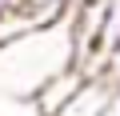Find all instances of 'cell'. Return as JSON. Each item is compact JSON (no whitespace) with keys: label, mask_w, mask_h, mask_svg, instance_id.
Returning <instances> with one entry per match:
<instances>
[{"label":"cell","mask_w":120,"mask_h":116,"mask_svg":"<svg viewBox=\"0 0 120 116\" xmlns=\"http://www.w3.org/2000/svg\"><path fill=\"white\" fill-rule=\"evenodd\" d=\"M76 64V36H72V16L40 24L28 36L0 48V92L8 96H36L56 72Z\"/></svg>","instance_id":"cell-1"},{"label":"cell","mask_w":120,"mask_h":116,"mask_svg":"<svg viewBox=\"0 0 120 116\" xmlns=\"http://www.w3.org/2000/svg\"><path fill=\"white\" fill-rule=\"evenodd\" d=\"M116 96H120V88H116V80L108 72H88L84 84L72 92V100L60 108L56 116H104L116 104Z\"/></svg>","instance_id":"cell-2"},{"label":"cell","mask_w":120,"mask_h":116,"mask_svg":"<svg viewBox=\"0 0 120 116\" xmlns=\"http://www.w3.org/2000/svg\"><path fill=\"white\" fill-rule=\"evenodd\" d=\"M84 76H88V72H84L80 64H68L64 72H56V76H52V80H48V84H44V88L32 96L36 112H40V116H56L60 108H64V104L72 100V92L84 84Z\"/></svg>","instance_id":"cell-3"},{"label":"cell","mask_w":120,"mask_h":116,"mask_svg":"<svg viewBox=\"0 0 120 116\" xmlns=\"http://www.w3.org/2000/svg\"><path fill=\"white\" fill-rule=\"evenodd\" d=\"M44 20L32 12V8H12V12H4V16H0V48H4V44H12V40H20V36H28L32 28H40Z\"/></svg>","instance_id":"cell-4"},{"label":"cell","mask_w":120,"mask_h":116,"mask_svg":"<svg viewBox=\"0 0 120 116\" xmlns=\"http://www.w3.org/2000/svg\"><path fill=\"white\" fill-rule=\"evenodd\" d=\"M72 4L76 0H24V8H32L44 24H56V20H64L68 12H72Z\"/></svg>","instance_id":"cell-5"},{"label":"cell","mask_w":120,"mask_h":116,"mask_svg":"<svg viewBox=\"0 0 120 116\" xmlns=\"http://www.w3.org/2000/svg\"><path fill=\"white\" fill-rule=\"evenodd\" d=\"M120 48V0L108 4V20H104V40H100V52H112Z\"/></svg>","instance_id":"cell-6"},{"label":"cell","mask_w":120,"mask_h":116,"mask_svg":"<svg viewBox=\"0 0 120 116\" xmlns=\"http://www.w3.org/2000/svg\"><path fill=\"white\" fill-rule=\"evenodd\" d=\"M104 72L116 80V88H120V48H112V52H104Z\"/></svg>","instance_id":"cell-7"},{"label":"cell","mask_w":120,"mask_h":116,"mask_svg":"<svg viewBox=\"0 0 120 116\" xmlns=\"http://www.w3.org/2000/svg\"><path fill=\"white\" fill-rule=\"evenodd\" d=\"M24 4V0H0V16H4V12H12V8H20Z\"/></svg>","instance_id":"cell-8"}]
</instances>
